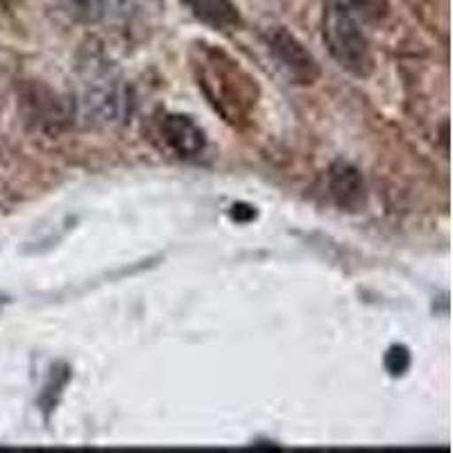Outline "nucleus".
I'll use <instances>...</instances> for the list:
<instances>
[{
	"label": "nucleus",
	"instance_id": "nucleus-1",
	"mask_svg": "<svg viewBox=\"0 0 453 453\" xmlns=\"http://www.w3.org/2000/svg\"><path fill=\"white\" fill-rule=\"evenodd\" d=\"M388 14V0H325L322 35L334 62L354 78H370L374 52L370 26Z\"/></svg>",
	"mask_w": 453,
	"mask_h": 453
},
{
	"label": "nucleus",
	"instance_id": "nucleus-2",
	"mask_svg": "<svg viewBox=\"0 0 453 453\" xmlns=\"http://www.w3.org/2000/svg\"><path fill=\"white\" fill-rule=\"evenodd\" d=\"M193 71L197 75V87L226 123L241 125L250 119L257 107L258 87L257 80L236 59L209 43H197Z\"/></svg>",
	"mask_w": 453,
	"mask_h": 453
},
{
	"label": "nucleus",
	"instance_id": "nucleus-3",
	"mask_svg": "<svg viewBox=\"0 0 453 453\" xmlns=\"http://www.w3.org/2000/svg\"><path fill=\"white\" fill-rule=\"evenodd\" d=\"M265 46L277 62V68L283 73V78L297 87H309L318 82L319 66L315 57L304 48L297 36L290 35L286 27L277 26L265 32Z\"/></svg>",
	"mask_w": 453,
	"mask_h": 453
},
{
	"label": "nucleus",
	"instance_id": "nucleus-4",
	"mask_svg": "<svg viewBox=\"0 0 453 453\" xmlns=\"http://www.w3.org/2000/svg\"><path fill=\"white\" fill-rule=\"evenodd\" d=\"M23 116L35 129L57 134L68 127L75 116V104L43 84H30L21 96Z\"/></svg>",
	"mask_w": 453,
	"mask_h": 453
},
{
	"label": "nucleus",
	"instance_id": "nucleus-5",
	"mask_svg": "<svg viewBox=\"0 0 453 453\" xmlns=\"http://www.w3.org/2000/svg\"><path fill=\"white\" fill-rule=\"evenodd\" d=\"M129 88L120 80L100 78L84 88L82 116L88 125H116L129 113Z\"/></svg>",
	"mask_w": 453,
	"mask_h": 453
},
{
	"label": "nucleus",
	"instance_id": "nucleus-6",
	"mask_svg": "<svg viewBox=\"0 0 453 453\" xmlns=\"http://www.w3.org/2000/svg\"><path fill=\"white\" fill-rule=\"evenodd\" d=\"M157 136L177 159H197L206 150L204 129L184 113H164L157 123Z\"/></svg>",
	"mask_w": 453,
	"mask_h": 453
},
{
	"label": "nucleus",
	"instance_id": "nucleus-7",
	"mask_svg": "<svg viewBox=\"0 0 453 453\" xmlns=\"http://www.w3.org/2000/svg\"><path fill=\"white\" fill-rule=\"evenodd\" d=\"M329 196L342 211H361L367 202V186L361 170L347 161L331 165Z\"/></svg>",
	"mask_w": 453,
	"mask_h": 453
},
{
	"label": "nucleus",
	"instance_id": "nucleus-8",
	"mask_svg": "<svg viewBox=\"0 0 453 453\" xmlns=\"http://www.w3.org/2000/svg\"><path fill=\"white\" fill-rule=\"evenodd\" d=\"M181 5L191 12L204 26L220 32H232L242 26V16L232 0H181Z\"/></svg>",
	"mask_w": 453,
	"mask_h": 453
},
{
	"label": "nucleus",
	"instance_id": "nucleus-9",
	"mask_svg": "<svg viewBox=\"0 0 453 453\" xmlns=\"http://www.w3.org/2000/svg\"><path fill=\"white\" fill-rule=\"evenodd\" d=\"M57 7L78 23H98L107 10V0H55Z\"/></svg>",
	"mask_w": 453,
	"mask_h": 453
},
{
	"label": "nucleus",
	"instance_id": "nucleus-10",
	"mask_svg": "<svg viewBox=\"0 0 453 453\" xmlns=\"http://www.w3.org/2000/svg\"><path fill=\"white\" fill-rule=\"evenodd\" d=\"M411 363H412V356L406 345L388 347L386 356H383V367H386L388 374L395 376V379L406 374V372L411 370Z\"/></svg>",
	"mask_w": 453,
	"mask_h": 453
},
{
	"label": "nucleus",
	"instance_id": "nucleus-11",
	"mask_svg": "<svg viewBox=\"0 0 453 453\" xmlns=\"http://www.w3.org/2000/svg\"><path fill=\"white\" fill-rule=\"evenodd\" d=\"M232 218L236 222H250V220H254V218H257V211H254V206L238 202V204L232 206Z\"/></svg>",
	"mask_w": 453,
	"mask_h": 453
}]
</instances>
